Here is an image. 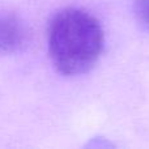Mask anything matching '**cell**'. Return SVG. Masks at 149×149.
I'll list each match as a JSON object with an SVG mask.
<instances>
[{"mask_svg":"<svg viewBox=\"0 0 149 149\" xmlns=\"http://www.w3.org/2000/svg\"><path fill=\"white\" fill-rule=\"evenodd\" d=\"M28 41L25 25L15 16H0V52L18 51Z\"/></svg>","mask_w":149,"mask_h":149,"instance_id":"cell-2","label":"cell"},{"mask_svg":"<svg viewBox=\"0 0 149 149\" xmlns=\"http://www.w3.org/2000/svg\"><path fill=\"white\" fill-rule=\"evenodd\" d=\"M103 45L101 22L82 9H63L50 22L49 54L62 74L77 76L90 71L100 59Z\"/></svg>","mask_w":149,"mask_h":149,"instance_id":"cell-1","label":"cell"},{"mask_svg":"<svg viewBox=\"0 0 149 149\" xmlns=\"http://www.w3.org/2000/svg\"><path fill=\"white\" fill-rule=\"evenodd\" d=\"M135 15L139 22L149 29V0H135Z\"/></svg>","mask_w":149,"mask_h":149,"instance_id":"cell-3","label":"cell"}]
</instances>
